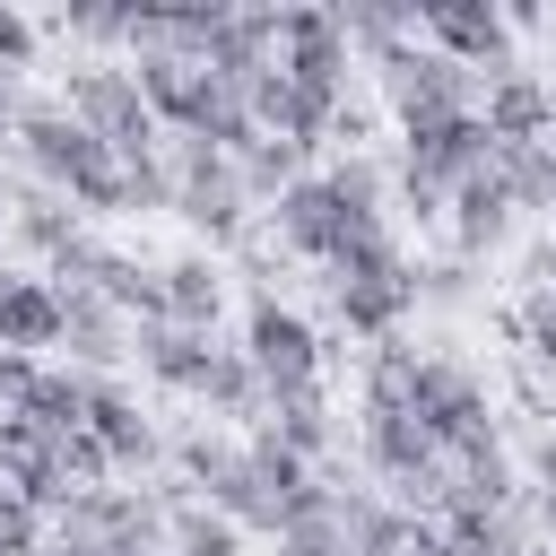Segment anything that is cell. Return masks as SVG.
Segmentation results:
<instances>
[{"instance_id":"6da1fadb","label":"cell","mask_w":556,"mask_h":556,"mask_svg":"<svg viewBox=\"0 0 556 556\" xmlns=\"http://www.w3.org/2000/svg\"><path fill=\"white\" fill-rule=\"evenodd\" d=\"M321 304H330V321L356 330V339H400L408 313H417V261H408L400 235L382 226V235L348 243V252L321 269Z\"/></svg>"},{"instance_id":"7a4b0ae2","label":"cell","mask_w":556,"mask_h":556,"mask_svg":"<svg viewBox=\"0 0 556 556\" xmlns=\"http://www.w3.org/2000/svg\"><path fill=\"white\" fill-rule=\"evenodd\" d=\"M408 417L426 426V443H434L443 460H460V452H486V443H504L486 374H478L469 356H452V348H417V374H408Z\"/></svg>"},{"instance_id":"3957f363","label":"cell","mask_w":556,"mask_h":556,"mask_svg":"<svg viewBox=\"0 0 556 556\" xmlns=\"http://www.w3.org/2000/svg\"><path fill=\"white\" fill-rule=\"evenodd\" d=\"M165 165H174V217L191 226V252H235L252 235V200L235 182V156L208 139H174Z\"/></svg>"},{"instance_id":"277c9868","label":"cell","mask_w":556,"mask_h":556,"mask_svg":"<svg viewBox=\"0 0 556 556\" xmlns=\"http://www.w3.org/2000/svg\"><path fill=\"white\" fill-rule=\"evenodd\" d=\"M365 78H374V96H382V113L400 122V130H417V122H452V113H478V78L460 70V61H443L434 43H391V52H374L365 61Z\"/></svg>"},{"instance_id":"5b68a950","label":"cell","mask_w":556,"mask_h":556,"mask_svg":"<svg viewBox=\"0 0 556 556\" xmlns=\"http://www.w3.org/2000/svg\"><path fill=\"white\" fill-rule=\"evenodd\" d=\"M61 113L87 130V139H104L113 156H139V148H165V130H156V113L139 104V78H130V61H70L61 70Z\"/></svg>"},{"instance_id":"8992f818","label":"cell","mask_w":556,"mask_h":556,"mask_svg":"<svg viewBox=\"0 0 556 556\" xmlns=\"http://www.w3.org/2000/svg\"><path fill=\"white\" fill-rule=\"evenodd\" d=\"M243 356H252L261 391L278 400V391H313L330 348H321V330H313L278 287H252V295H243Z\"/></svg>"},{"instance_id":"52a82bcc","label":"cell","mask_w":556,"mask_h":556,"mask_svg":"<svg viewBox=\"0 0 556 556\" xmlns=\"http://www.w3.org/2000/svg\"><path fill=\"white\" fill-rule=\"evenodd\" d=\"M382 226H391V217H348L321 174H304V182H287V191L269 200V243H278L287 261H313V269H330L348 243H365V235H382Z\"/></svg>"},{"instance_id":"ba28073f","label":"cell","mask_w":556,"mask_h":556,"mask_svg":"<svg viewBox=\"0 0 556 556\" xmlns=\"http://www.w3.org/2000/svg\"><path fill=\"white\" fill-rule=\"evenodd\" d=\"M269 70L295 78L304 96H321V104H348L356 52H348V35H339L330 9H269Z\"/></svg>"},{"instance_id":"9c48e42d","label":"cell","mask_w":556,"mask_h":556,"mask_svg":"<svg viewBox=\"0 0 556 556\" xmlns=\"http://www.w3.org/2000/svg\"><path fill=\"white\" fill-rule=\"evenodd\" d=\"M78 426L96 434V452H104L113 486H122V478H156V469H165V426L148 417V400H139L122 374H87V417H78Z\"/></svg>"},{"instance_id":"30bf717a","label":"cell","mask_w":556,"mask_h":556,"mask_svg":"<svg viewBox=\"0 0 556 556\" xmlns=\"http://www.w3.org/2000/svg\"><path fill=\"white\" fill-rule=\"evenodd\" d=\"M495 165V139H486V122L478 113H452V122H417V130H400V165H391V182H417V191H460V182H478Z\"/></svg>"},{"instance_id":"8fae6325","label":"cell","mask_w":556,"mask_h":556,"mask_svg":"<svg viewBox=\"0 0 556 556\" xmlns=\"http://www.w3.org/2000/svg\"><path fill=\"white\" fill-rule=\"evenodd\" d=\"M417 43H434L443 61H460L469 78H495L521 61V35L504 26L495 0H426L417 9Z\"/></svg>"},{"instance_id":"7c38bea8","label":"cell","mask_w":556,"mask_h":556,"mask_svg":"<svg viewBox=\"0 0 556 556\" xmlns=\"http://www.w3.org/2000/svg\"><path fill=\"white\" fill-rule=\"evenodd\" d=\"M478 122H486V139H495V148H539V139L556 130V78H539L530 61L495 70V78H486V96H478Z\"/></svg>"},{"instance_id":"4fadbf2b","label":"cell","mask_w":556,"mask_h":556,"mask_svg":"<svg viewBox=\"0 0 556 556\" xmlns=\"http://www.w3.org/2000/svg\"><path fill=\"white\" fill-rule=\"evenodd\" d=\"M61 295V365H78V374H122L130 365V321L96 295V287H52Z\"/></svg>"},{"instance_id":"5bb4252c","label":"cell","mask_w":556,"mask_h":556,"mask_svg":"<svg viewBox=\"0 0 556 556\" xmlns=\"http://www.w3.org/2000/svg\"><path fill=\"white\" fill-rule=\"evenodd\" d=\"M208 356H217L208 330H182V321H139V330H130V365H139L156 391H174V400H200Z\"/></svg>"},{"instance_id":"9a60e30c","label":"cell","mask_w":556,"mask_h":556,"mask_svg":"<svg viewBox=\"0 0 556 556\" xmlns=\"http://www.w3.org/2000/svg\"><path fill=\"white\" fill-rule=\"evenodd\" d=\"M513 226H521V217H513V200L495 191V174H478V182H460V191L443 200L452 261H469V269H478V261H495V252L513 243Z\"/></svg>"},{"instance_id":"2e32d148","label":"cell","mask_w":556,"mask_h":556,"mask_svg":"<svg viewBox=\"0 0 556 556\" xmlns=\"http://www.w3.org/2000/svg\"><path fill=\"white\" fill-rule=\"evenodd\" d=\"M252 434H269L278 452H295L304 469H330L339 460V408H330V391L313 382V391H278L269 400V417L252 426Z\"/></svg>"},{"instance_id":"e0dca14e","label":"cell","mask_w":556,"mask_h":556,"mask_svg":"<svg viewBox=\"0 0 556 556\" xmlns=\"http://www.w3.org/2000/svg\"><path fill=\"white\" fill-rule=\"evenodd\" d=\"M78 235H87V217H78L61 191H43V182H26V174L9 182V243H17L26 261H43V269H52Z\"/></svg>"},{"instance_id":"ac0fdd59","label":"cell","mask_w":556,"mask_h":556,"mask_svg":"<svg viewBox=\"0 0 556 556\" xmlns=\"http://www.w3.org/2000/svg\"><path fill=\"white\" fill-rule=\"evenodd\" d=\"M0 348L9 356H43V348H61V295H52V278L35 269H0Z\"/></svg>"},{"instance_id":"d6986e66","label":"cell","mask_w":556,"mask_h":556,"mask_svg":"<svg viewBox=\"0 0 556 556\" xmlns=\"http://www.w3.org/2000/svg\"><path fill=\"white\" fill-rule=\"evenodd\" d=\"M156 287H165V321L217 339V313H226V269H217V252H174V261H156Z\"/></svg>"},{"instance_id":"ffe728a7","label":"cell","mask_w":556,"mask_h":556,"mask_svg":"<svg viewBox=\"0 0 556 556\" xmlns=\"http://www.w3.org/2000/svg\"><path fill=\"white\" fill-rule=\"evenodd\" d=\"M191 70H208V78H226V87H252V78L269 70V9H226V17L208 26V43H200Z\"/></svg>"},{"instance_id":"44dd1931","label":"cell","mask_w":556,"mask_h":556,"mask_svg":"<svg viewBox=\"0 0 556 556\" xmlns=\"http://www.w3.org/2000/svg\"><path fill=\"white\" fill-rule=\"evenodd\" d=\"M9 408H17V417H35L43 434H78V417H87V374H78V365H61V356H43Z\"/></svg>"},{"instance_id":"7402d4cb","label":"cell","mask_w":556,"mask_h":556,"mask_svg":"<svg viewBox=\"0 0 556 556\" xmlns=\"http://www.w3.org/2000/svg\"><path fill=\"white\" fill-rule=\"evenodd\" d=\"M339 521H348V556H408V530H417V513H400L374 486H339Z\"/></svg>"},{"instance_id":"603a6c76","label":"cell","mask_w":556,"mask_h":556,"mask_svg":"<svg viewBox=\"0 0 556 556\" xmlns=\"http://www.w3.org/2000/svg\"><path fill=\"white\" fill-rule=\"evenodd\" d=\"M200 408H208V417H226V426H261V417H269V391H261V374H252V356H243V348H217V356H208Z\"/></svg>"},{"instance_id":"cb8c5ba5","label":"cell","mask_w":556,"mask_h":556,"mask_svg":"<svg viewBox=\"0 0 556 556\" xmlns=\"http://www.w3.org/2000/svg\"><path fill=\"white\" fill-rule=\"evenodd\" d=\"M495 191L513 200V217H556V165H547V139L539 148H495Z\"/></svg>"},{"instance_id":"d4e9b609","label":"cell","mask_w":556,"mask_h":556,"mask_svg":"<svg viewBox=\"0 0 556 556\" xmlns=\"http://www.w3.org/2000/svg\"><path fill=\"white\" fill-rule=\"evenodd\" d=\"M321 182L339 191L348 217H391V165H382L374 148H339V156L321 165Z\"/></svg>"},{"instance_id":"484cf974","label":"cell","mask_w":556,"mask_h":556,"mask_svg":"<svg viewBox=\"0 0 556 556\" xmlns=\"http://www.w3.org/2000/svg\"><path fill=\"white\" fill-rule=\"evenodd\" d=\"M304 156H313V148H295V139H252V148L235 156V182H243V200H252V208H269L287 182H304V174H313Z\"/></svg>"},{"instance_id":"4316f807","label":"cell","mask_w":556,"mask_h":556,"mask_svg":"<svg viewBox=\"0 0 556 556\" xmlns=\"http://www.w3.org/2000/svg\"><path fill=\"white\" fill-rule=\"evenodd\" d=\"M330 17H339V35H348V52H365V61L417 35V9H382V0H339Z\"/></svg>"},{"instance_id":"83f0119b","label":"cell","mask_w":556,"mask_h":556,"mask_svg":"<svg viewBox=\"0 0 556 556\" xmlns=\"http://www.w3.org/2000/svg\"><path fill=\"white\" fill-rule=\"evenodd\" d=\"M504 330H513V348H521V365L556 382V295H539V287H521V304L504 313Z\"/></svg>"},{"instance_id":"f1b7e54d","label":"cell","mask_w":556,"mask_h":556,"mask_svg":"<svg viewBox=\"0 0 556 556\" xmlns=\"http://www.w3.org/2000/svg\"><path fill=\"white\" fill-rule=\"evenodd\" d=\"M61 43H130V0H70L52 17Z\"/></svg>"},{"instance_id":"f546056e","label":"cell","mask_w":556,"mask_h":556,"mask_svg":"<svg viewBox=\"0 0 556 556\" xmlns=\"http://www.w3.org/2000/svg\"><path fill=\"white\" fill-rule=\"evenodd\" d=\"M521 486H530L539 539L556 547V426H539V434H530V452H521Z\"/></svg>"},{"instance_id":"4dcf8cb0","label":"cell","mask_w":556,"mask_h":556,"mask_svg":"<svg viewBox=\"0 0 556 556\" xmlns=\"http://www.w3.org/2000/svg\"><path fill=\"white\" fill-rule=\"evenodd\" d=\"M43 539H52V521L17 486H0V556H43Z\"/></svg>"},{"instance_id":"1f68e13d","label":"cell","mask_w":556,"mask_h":556,"mask_svg":"<svg viewBox=\"0 0 556 556\" xmlns=\"http://www.w3.org/2000/svg\"><path fill=\"white\" fill-rule=\"evenodd\" d=\"M469 295H478V287H469V261H417V313H426V304L452 313V304H469Z\"/></svg>"},{"instance_id":"d6a6232c","label":"cell","mask_w":556,"mask_h":556,"mask_svg":"<svg viewBox=\"0 0 556 556\" xmlns=\"http://www.w3.org/2000/svg\"><path fill=\"white\" fill-rule=\"evenodd\" d=\"M35 52H43V26H35L26 9H9V0H0V78L35 70Z\"/></svg>"},{"instance_id":"836d02e7","label":"cell","mask_w":556,"mask_h":556,"mask_svg":"<svg viewBox=\"0 0 556 556\" xmlns=\"http://www.w3.org/2000/svg\"><path fill=\"white\" fill-rule=\"evenodd\" d=\"M521 269H530V287H539V295H556V235H547V243H530V261H521Z\"/></svg>"},{"instance_id":"e575fe53","label":"cell","mask_w":556,"mask_h":556,"mask_svg":"<svg viewBox=\"0 0 556 556\" xmlns=\"http://www.w3.org/2000/svg\"><path fill=\"white\" fill-rule=\"evenodd\" d=\"M17 113H26V87H17V78H0V148L17 139Z\"/></svg>"},{"instance_id":"d590c367","label":"cell","mask_w":556,"mask_h":556,"mask_svg":"<svg viewBox=\"0 0 556 556\" xmlns=\"http://www.w3.org/2000/svg\"><path fill=\"white\" fill-rule=\"evenodd\" d=\"M43 556H104L96 539H43Z\"/></svg>"},{"instance_id":"8d00e7d4","label":"cell","mask_w":556,"mask_h":556,"mask_svg":"<svg viewBox=\"0 0 556 556\" xmlns=\"http://www.w3.org/2000/svg\"><path fill=\"white\" fill-rule=\"evenodd\" d=\"M104 556H165L156 539H122V547H104Z\"/></svg>"},{"instance_id":"74e56055","label":"cell","mask_w":556,"mask_h":556,"mask_svg":"<svg viewBox=\"0 0 556 556\" xmlns=\"http://www.w3.org/2000/svg\"><path fill=\"white\" fill-rule=\"evenodd\" d=\"M547 165H556V139H547Z\"/></svg>"}]
</instances>
